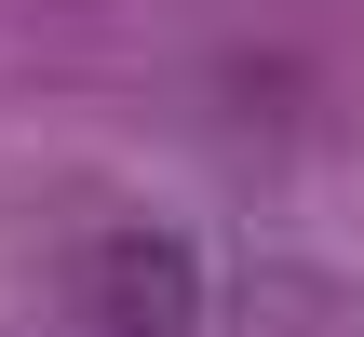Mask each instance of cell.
<instances>
[{
    "label": "cell",
    "instance_id": "cell-1",
    "mask_svg": "<svg viewBox=\"0 0 364 337\" xmlns=\"http://www.w3.org/2000/svg\"><path fill=\"white\" fill-rule=\"evenodd\" d=\"M81 311L108 337H176L203 311V257H189L176 230H108V243L81 257Z\"/></svg>",
    "mask_w": 364,
    "mask_h": 337
}]
</instances>
